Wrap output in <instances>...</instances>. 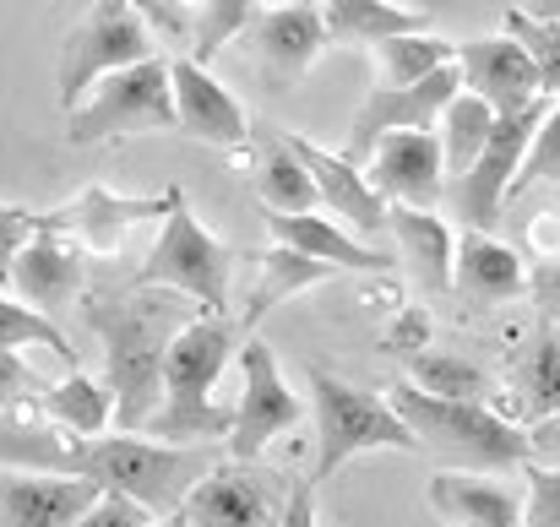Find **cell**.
Segmentation results:
<instances>
[{"label":"cell","instance_id":"cell-1","mask_svg":"<svg viewBox=\"0 0 560 527\" xmlns=\"http://www.w3.org/2000/svg\"><path fill=\"white\" fill-rule=\"evenodd\" d=\"M223 457V446H164L148 435L104 430V435H71L55 424H27L16 413H0V468H38L88 479L98 490L131 495L148 517L180 512L190 484Z\"/></svg>","mask_w":560,"mask_h":527},{"label":"cell","instance_id":"cell-2","mask_svg":"<svg viewBox=\"0 0 560 527\" xmlns=\"http://www.w3.org/2000/svg\"><path fill=\"white\" fill-rule=\"evenodd\" d=\"M201 316V305L175 289H115L88 300V327L104 349V386L115 397V430L142 435L148 413L159 408V380H164V353L170 338Z\"/></svg>","mask_w":560,"mask_h":527},{"label":"cell","instance_id":"cell-3","mask_svg":"<svg viewBox=\"0 0 560 527\" xmlns=\"http://www.w3.org/2000/svg\"><path fill=\"white\" fill-rule=\"evenodd\" d=\"M240 349V327L223 316H190L170 338L164 353V380H159V408L148 413L142 435L164 446H223L234 408L212 402L218 375Z\"/></svg>","mask_w":560,"mask_h":527},{"label":"cell","instance_id":"cell-4","mask_svg":"<svg viewBox=\"0 0 560 527\" xmlns=\"http://www.w3.org/2000/svg\"><path fill=\"white\" fill-rule=\"evenodd\" d=\"M392 413L413 430L419 452L441 457L446 468H474V473H506V468H528V430L501 419L490 402H452V397H430L413 380H397L386 391Z\"/></svg>","mask_w":560,"mask_h":527},{"label":"cell","instance_id":"cell-5","mask_svg":"<svg viewBox=\"0 0 560 527\" xmlns=\"http://www.w3.org/2000/svg\"><path fill=\"white\" fill-rule=\"evenodd\" d=\"M311 413H316V473L311 484H327L338 468H349L365 452H419L413 430L392 413L386 397L349 386L343 375L311 364Z\"/></svg>","mask_w":560,"mask_h":527},{"label":"cell","instance_id":"cell-6","mask_svg":"<svg viewBox=\"0 0 560 527\" xmlns=\"http://www.w3.org/2000/svg\"><path fill=\"white\" fill-rule=\"evenodd\" d=\"M142 131H175V93H170V60L148 55L131 60L109 77H98L82 104L66 109V142L71 148H98V142H126Z\"/></svg>","mask_w":560,"mask_h":527},{"label":"cell","instance_id":"cell-7","mask_svg":"<svg viewBox=\"0 0 560 527\" xmlns=\"http://www.w3.org/2000/svg\"><path fill=\"white\" fill-rule=\"evenodd\" d=\"M229 278H234V245H223L218 234H207L186 207V196L164 212L159 245L148 250V261L137 267V289H175L196 300L207 316L229 311Z\"/></svg>","mask_w":560,"mask_h":527},{"label":"cell","instance_id":"cell-8","mask_svg":"<svg viewBox=\"0 0 560 527\" xmlns=\"http://www.w3.org/2000/svg\"><path fill=\"white\" fill-rule=\"evenodd\" d=\"M148 55H153V27L126 0H93L88 16L60 44V71H55L60 109L82 104V93L98 77H109V71H120L131 60H148Z\"/></svg>","mask_w":560,"mask_h":527},{"label":"cell","instance_id":"cell-9","mask_svg":"<svg viewBox=\"0 0 560 527\" xmlns=\"http://www.w3.org/2000/svg\"><path fill=\"white\" fill-rule=\"evenodd\" d=\"M289 484L294 479H283L278 468L218 457L190 484V495L180 501V517H186V527H278Z\"/></svg>","mask_w":560,"mask_h":527},{"label":"cell","instance_id":"cell-10","mask_svg":"<svg viewBox=\"0 0 560 527\" xmlns=\"http://www.w3.org/2000/svg\"><path fill=\"white\" fill-rule=\"evenodd\" d=\"M550 109H556V93H550V98H534V104L517 109V115H495V120H490V137H485V148L474 153V164L446 185L452 201H457V218H463L468 229H495V223H501L506 190H512V175H517V159H523L534 126H539Z\"/></svg>","mask_w":560,"mask_h":527},{"label":"cell","instance_id":"cell-11","mask_svg":"<svg viewBox=\"0 0 560 527\" xmlns=\"http://www.w3.org/2000/svg\"><path fill=\"white\" fill-rule=\"evenodd\" d=\"M240 375L245 380H240V402H234V419H229V435H223V457L261 462L267 441L305 419V397L289 391L278 359H272V349L261 338L240 343Z\"/></svg>","mask_w":560,"mask_h":527},{"label":"cell","instance_id":"cell-12","mask_svg":"<svg viewBox=\"0 0 560 527\" xmlns=\"http://www.w3.org/2000/svg\"><path fill=\"white\" fill-rule=\"evenodd\" d=\"M452 66L463 77V93H474L479 104H490V115H517L528 109L534 98H550L556 82L506 38H468V44H452Z\"/></svg>","mask_w":560,"mask_h":527},{"label":"cell","instance_id":"cell-13","mask_svg":"<svg viewBox=\"0 0 560 527\" xmlns=\"http://www.w3.org/2000/svg\"><path fill=\"white\" fill-rule=\"evenodd\" d=\"M452 93H463V77H457L452 60L435 66L430 77H419V82H402V87H381V93H371L365 109H360L354 126H349V153H343V159L365 169L371 148L386 137V131H430L435 115L452 104Z\"/></svg>","mask_w":560,"mask_h":527},{"label":"cell","instance_id":"cell-14","mask_svg":"<svg viewBox=\"0 0 560 527\" xmlns=\"http://www.w3.org/2000/svg\"><path fill=\"white\" fill-rule=\"evenodd\" d=\"M170 93H175V131H186L207 148H245L250 115L207 66H196L190 55L170 60Z\"/></svg>","mask_w":560,"mask_h":527},{"label":"cell","instance_id":"cell-15","mask_svg":"<svg viewBox=\"0 0 560 527\" xmlns=\"http://www.w3.org/2000/svg\"><path fill=\"white\" fill-rule=\"evenodd\" d=\"M365 164H371L365 179L375 185V196L392 207H435L446 196L435 131H386Z\"/></svg>","mask_w":560,"mask_h":527},{"label":"cell","instance_id":"cell-16","mask_svg":"<svg viewBox=\"0 0 560 527\" xmlns=\"http://www.w3.org/2000/svg\"><path fill=\"white\" fill-rule=\"evenodd\" d=\"M82 283H88V267H82V256L60 239V229H33V234L16 245L11 278H5V289H11L16 300H27L33 311H44V316L66 311V305L82 294Z\"/></svg>","mask_w":560,"mask_h":527},{"label":"cell","instance_id":"cell-17","mask_svg":"<svg viewBox=\"0 0 560 527\" xmlns=\"http://www.w3.org/2000/svg\"><path fill=\"white\" fill-rule=\"evenodd\" d=\"M289 153L305 164V175L316 185V207H327L332 218H343V229H360V239H371L386 229V201L375 196V185L365 179L360 164H349L343 153H327L305 137H283Z\"/></svg>","mask_w":560,"mask_h":527},{"label":"cell","instance_id":"cell-18","mask_svg":"<svg viewBox=\"0 0 560 527\" xmlns=\"http://www.w3.org/2000/svg\"><path fill=\"white\" fill-rule=\"evenodd\" d=\"M452 289L468 305H506L528 289V261L490 229H463L452 239Z\"/></svg>","mask_w":560,"mask_h":527},{"label":"cell","instance_id":"cell-19","mask_svg":"<svg viewBox=\"0 0 560 527\" xmlns=\"http://www.w3.org/2000/svg\"><path fill=\"white\" fill-rule=\"evenodd\" d=\"M93 495H98V484H88V479L0 468V527H71Z\"/></svg>","mask_w":560,"mask_h":527},{"label":"cell","instance_id":"cell-20","mask_svg":"<svg viewBox=\"0 0 560 527\" xmlns=\"http://www.w3.org/2000/svg\"><path fill=\"white\" fill-rule=\"evenodd\" d=\"M250 27H256V55H261L272 82L305 77L322 60V49H327V27L316 16V0H289V5L256 11Z\"/></svg>","mask_w":560,"mask_h":527},{"label":"cell","instance_id":"cell-21","mask_svg":"<svg viewBox=\"0 0 560 527\" xmlns=\"http://www.w3.org/2000/svg\"><path fill=\"white\" fill-rule=\"evenodd\" d=\"M267 234H272V245L316 256L338 272H386L392 267V250H375L354 229L327 223V212H267Z\"/></svg>","mask_w":560,"mask_h":527},{"label":"cell","instance_id":"cell-22","mask_svg":"<svg viewBox=\"0 0 560 527\" xmlns=\"http://www.w3.org/2000/svg\"><path fill=\"white\" fill-rule=\"evenodd\" d=\"M430 506L452 527H523V495L501 484V473L441 468L430 479Z\"/></svg>","mask_w":560,"mask_h":527},{"label":"cell","instance_id":"cell-23","mask_svg":"<svg viewBox=\"0 0 560 527\" xmlns=\"http://www.w3.org/2000/svg\"><path fill=\"white\" fill-rule=\"evenodd\" d=\"M180 196H186V190H180V185H170L164 196L126 201V196H115V190H104V185H88V190H82V201H77L71 212H55V229L77 223V229H82V239H88V250H98V256H115V250H120V239H126L137 223H153V218H164V212H170Z\"/></svg>","mask_w":560,"mask_h":527},{"label":"cell","instance_id":"cell-24","mask_svg":"<svg viewBox=\"0 0 560 527\" xmlns=\"http://www.w3.org/2000/svg\"><path fill=\"white\" fill-rule=\"evenodd\" d=\"M386 229L397 234V250L413 261L424 289H452V223L435 218V207H392L386 201Z\"/></svg>","mask_w":560,"mask_h":527},{"label":"cell","instance_id":"cell-25","mask_svg":"<svg viewBox=\"0 0 560 527\" xmlns=\"http://www.w3.org/2000/svg\"><path fill=\"white\" fill-rule=\"evenodd\" d=\"M332 272H338V267H327V261H316V256H300V250H289V245H272L267 256H256V289H250V305H245V316H240V332H250L272 305H283V300H294V294L327 283Z\"/></svg>","mask_w":560,"mask_h":527},{"label":"cell","instance_id":"cell-26","mask_svg":"<svg viewBox=\"0 0 560 527\" xmlns=\"http://www.w3.org/2000/svg\"><path fill=\"white\" fill-rule=\"evenodd\" d=\"M33 402L44 408V419L55 430H71V435H104L109 419H115V397L104 380L82 375V370H66L55 386H38Z\"/></svg>","mask_w":560,"mask_h":527},{"label":"cell","instance_id":"cell-27","mask_svg":"<svg viewBox=\"0 0 560 527\" xmlns=\"http://www.w3.org/2000/svg\"><path fill=\"white\" fill-rule=\"evenodd\" d=\"M316 16H322L327 38H338V44H381L392 33L430 27L424 11H408L392 0H316Z\"/></svg>","mask_w":560,"mask_h":527},{"label":"cell","instance_id":"cell-28","mask_svg":"<svg viewBox=\"0 0 560 527\" xmlns=\"http://www.w3.org/2000/svg\"><path fill=\"white\" fill-rule=\"evenodd\" d=\"M490 104H479L474 93H452V104L435 115V148H441V175L446 185L463 175L468 164H474V153L485 148V137H490Z\"/></svg>","mask_w":560,"mask_h":527},{"label":"cell","instance_id":"cell-29","mask_svg":"<svg viewBox=\"0 0 560 527\" xmlns=\"http://www.w3.org/2000/svg\"><path fill=\"white\" fill-rule=\"evenodd\" d=\"M408 359V380L430 397H452V402H490L495 397V380L490 370H479L474 359H457V353H435V349H419V353H402Z\"/></svg>","mask_w":560,"mask_h":527},{"label":"cell","instance_id":"cell-30","mask_svg":"<svg viewBox=\"0 0 560 527\" xmlns=\"http://www.w3.org/2000/svg\"><path fill=\"white\" fill-rule=\"evenodd\" d=\"M0 349H11V353L44 349L49 359H60L66 370H77V349H71V338L55 327V316L33 311L27 300H16V294H5V289H0Z\"/></svg>","mask_w":560,"mask_h":527},{"label":"cell","instance_id":"cell-31","mask_svg":"<svg viewBox=\"0 0 560 527\" xmlns=\"http://www.w3.org/2000/svg\"><path fill=\"white\" fill-rule=\"evenodd\" d=\"M371 49H375V60H381V87L419 82V77H430L435 66L452 60V44L435 38L430 27H419V33H392V38H381Z\"/></svg>","mask_w":560,"mask_h":527},{"label":"cell","instance_id":"cell-32","mask_svg":"<svg viewBox=\"0 0 560 527\" xmlns=\"http://www.w3.org/2000/svg\"><path fill=\"white\" fill-rule=\"evenodd\" d=\"M256 196H261L267 212H316V185L305 175V164L289 153V142H278V148L261 159Z\"/></svg>","mask_w":560,"mask_h":527},{"label":"cell","instance_id":"cell-33","mask_svg":"<svg viewBox=\"0 0 560 527\" xmlns=\"http://www.w3.org/2000/svg\"><path fill=\"white\" fill-rule=\"evenodd\" d=\"M196 11V27H190V60L207 66L240 27H250L256 16V0H190Z\"/></svg>","mask_w":560,"mask_h":527},{"label":"cell","instance_id":"cell-34","mask_svg":"<svg viewBox=\"0 0 560 527\" xmlns=\"http://www.w3.org/2000/svg\"><path fill=\"white\" fill-rule=\"evenodd\" d=\"M560 169V120L556 109L534 126V137H528V148H523V159H517V175H512V190H506V207L528 190V185H539V179H556Z\"/></svg>","mask_w":560,"mask_h":527},{"label":"cell","instance_id":"cell-35","mask_svg":"<svg viewBox=\"0 0 560 527\" xmlns=\"http://www.w3.org/2000/svg\"><path fill=\"white\" fill-rule=\"evenodd\" d=\"M506 38L556 82L560 77V38H556V22H539V16H528V11H512L506 16Z\"/></svg>","mask_w":560,"mask_h":527},{"label":"cell","instance_id":"cell-36","mask_svg":"<svg viewBox=\"0 0 560 527\" xmlns=\"http://www.w3.org/2000/svg\"><path fill=\"white\" fill-rule=\"evenodd\" d=\"M523 397H528V413H534V419L556 413V321H545V338H539V349L528 353Z\"/></svg>","mask_w":560,"mask_h":527},{"label":"cell","instance_id":"cell-37","mask_svg":"<svg viewBox=\"0 0 560 527\" xmlns=\"http://www.w3.org/2000/svg\"><path fill=\"white\" fill-rule=\"evenodd\" d=\"M33 229H55V212H27V207H5V201H0V289H5V278H11L16 245H22Z\"/></svg>","mask_w":560,"mask_h":527},{"label":"cell","instance_id":"cell-38","mask_svg":"<svg viewBox=\"0 0 560 527\" xmlns=\"http://www.w3.org/2000/svg\"><path fill=\"white\" fill-rule=\"evenodd\" d=\"M142 523H148V512H142L131 495L98 490V495L77 512V523H71V527H142Z\"/></svg>","mask_w":560,"mask_h":527},{"label":"cell","instance_id":"cell-39","mask_svg":"<svg viewBox=\"0 0 560 527\" xmlns=\"http://www.w3.org/2000/svg\"><path fill=\"white\" fill-rule=\"evenodd\" d=\"M33 391H38V380H33V370L22 364V353L0 349V413H16V402L33 397Z\"/></svg>","mask_w":560,"mask_h":527},{"label":"cell","instance_id":"cell-40","mask_svg":"<svg viewBox=\"0 0 560 527\" xmlns=\"http://www.w3.org/2000/svg\"><path fill=\"white\" fill-rule=\"evenodd\" d=\"M424 338H430V321H424V316H419V305H413V311H402V316H397V327H392L381 343H386L392 353H419L424 349Z\"/></svg>","mask_w":560,"mask_h":527},{"label":"cell","instance_id":"cell-41","mask_svg":"<svg viewBox=\"0 0 560 527\" xmlns=\"http://www.w3.org/2000/svg\"><path fill=\"white\" fill-rule=\"evenodd\" d=\"M278 527H316V484L311 479H294L289 484V501H283Z\"/></svg>","mask_w":560,"mask_h":527},{"label":"cell","instance_id":"cell-42","mask_svg":"<svg viewBox=\"0 0 560 527\" xmlns=\"http://www.w3.org/2000/svg\"><path fill=\"white\" fill-rule=\"evenodd\" d=\"M126 5H131L148 27H159V33H180V27H186V22H180V11H175L170 0H126Z\"/></svg>","mask_w":560,"mask_h":527},{"label":"cell","instance_id":"cell-43","mask_svg":"<svg viewBox=\"0 0 560 527\" xmlns=\"http://www.w3.org/2000/svg\"><path fill=\"white\" fill-rule=\"evenodd\" d=\"M528 239H534V250H545V261H556V212H539L528 223Z\"/></svg>","mask_w":560,"mask_h":527},{"label":"cell","instance_id":"cell-44","mask_svg":"<svg viewBox=\"0 0 560 527\" xmlns=\"http://www.w3.org/2000/svg\"><path fill=\"white\" fill-rule=\"evenodd\" d=\"M142 527H186V517H180V512H170V517H148Z\"/></svg>","mask_w":560,"mask_h":527}]
</instances>
